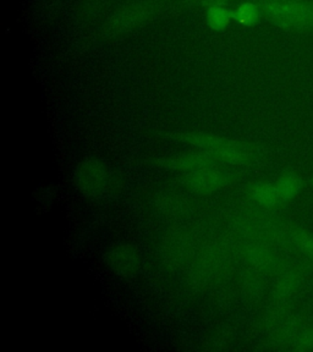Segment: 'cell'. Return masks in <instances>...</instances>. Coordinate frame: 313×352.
I'll return each mask as SVG.
<instances>
[{"label": "cell", "mask_w": 313, "mask_h": 352, "mask_svg": "<svg viewBox=\"0 0 313 352\" xmlns=\"http://www.w3.org/2000/svg\"><path fill=\"white\" fill-rule=\"evenodd\" d=\"M182 186L193 192L211 195L226 188L231 182L230 173L215 166L182 174L179 179Z\"/></svg>", "instance_id": "cell-4"}, {"label": "cell", "mask_w": 313, "mask_h": 352, "mask_svg": "<svg viewBox=\"0 0 313 352\" xmlns=\"http://www.w3.org/2000/svg\"><path fill=\"white\" fill-rule=\"evenodd\" d=\"M261 12V6L252 1H245L233 11V19L244 26H252L259 22Z\"/></svg>", "instance_id": "cell-14"}, {"label": "cell", "mask_w": 313, "mask_h": 352, "mask_svg": "<svg viewBox=\"0 0 313 352\" xmlns=\"http://www.w3.org/2000/svg\"><path fill=\"white\" fill-rule=\"evenodd\" d=\"M261 10L278 28L294 31L313 28V0H263Z\"/></svg>", "instance_id": "cell-2"}, {"label": "cell", "mask_w": 313, "mask_h": 352, "mask_svg": "<svg viewBox=\"0 0 313 352\" xmlns=\"http://www.w3.org/2000/svg\"><path fill=\"white\" fill-rule=\"evenodd\" d=\"M217 164L218 162L213 158V155L196 148L193 151L168 155V157H162L160 160H155V165L160 169L177 171L182 174L193 173V171L215 166Z\"/></svg>", "instance_id": "cell-5"}, {"label": "cell", "mask_w": 313, "mask_h": 352, "mask_svg": "<svg viewBox=\"0 0 313 352\" xmlns=\"http://www.w3.org/2000/svg\"><path fill=\"white\" fill-rule=\"evenodd\" d=\"M154 8L149 3H138L121 9L110 19V32L120 33L136 28L140 23L146 21L153 12Z\"/></svg>", "instance_id": "cell-7"}, {"label": "cell", "mask_w": 313, "mask_h": 352, "mask_svg": "<svg viewBox=\"0 0 313 352\" xmlns=\"http://www.w3.org/2000/svg\"><path fill=\"white\" fill-rule=\"evenodd\" d=\"M248 197L262 208L277 209L283 204L281 196L275 187V184L267 182H259L251 184L248 187Z\"/></svg>", "instance_id": "cell-11"}, {"label": "cell", "mask_w": 313, "mask_h": 352, "mask_svg": "<svg viewBox=\"0 0 313 352\" xmlns=\"http://www.w3.org/2000/svg\"><path fill=\"white\" fill-rule=\"evenodd\" d=\"M175 138L187 146L213 155L218 163L233 166H246L252 164L256 160V149L252 144L220 138L211 132H179L175 133Z\"/></svg>", "instance_id": "cell-1"}, {"label": "cell", "mask_w": 313, "mask_h": 352, "mask_svg": "<svg viewBox=\"0 0 313 352\" xmlns=\"http://www.w3.org/2000/svg\"><path fill=\"white\" fill-rule=\"evenodd\" d=\"M105 263L113 273L129 278L138 273L140 256L138 250L130 243H116L105 253Z\"/></svg>", "instance_id": "cell-6"}, {"label": "cell", "mask_w": 313, "mask_h": 352, "mask_svg": "<svg viewBox=\"0 0 313 352\" xmlns=\"http://www.w3.org/2000/svg\"><path fill=\"white\" fill-rule=\"evenodd\" d=\"M202 4H207L208 6H222L223 3H226V0H197Z\"/></svg>", "instance_id": "cell-16"}, {"label": "cell", "mask_w": 313, "mask_h": 352, "mask_svg": "<svg viewBox=\"0 0 313 352\" xmlns=\"http://www.w3.org/2000/svg\"><path fill=\"white\" fill-rule=\"evenodd\" d=\"M274 184L283 204L292 201L303 188V176L295 171L283 173Z\"/></svg>", "instance_id": "cell-12"}, {"label": "cell", "mask_w": 313, "mask_h": 352, "mask_svg": "<svg viewBox=\"0 0 313 352\" xmlns=\"http://www.w3.org/2000/svg\"><path fill=\"white\" fill-rule=\"evenodd\" d=\"M246 257L250 264L255 268L264 272L281 270L285 264L281 263V258L277 253L263 243H252L246 250Z\"/></svg>", "instance_id": "cell-9"}, {"label": "cell", "mask_w": 313, "mask_h": 352, "mask_svg": "<svg viewBox=\"0 0 313 352\" xmlns=\"http://www.w3.org/2000/svg\"><path fill=\"white\" fill-rule=\"evenodd\" d=\"M74 182L77 190L89 198L103 197L119 186L118 176L96 158H88L77 164Z\"/></svg>", "instance_id": "cell-3"}, {"label": "cell", "mask_w": 313, "mask_h": 352, "mask_svg": "<svg viewBox=\"0 0 313 352\" xmlns=\"http://www.w3.org/2000/svg\"><path fill=\"white\" fill-rule=\"evenodd\" d=\"M278 234L290 243L292 248L313 261V234L303 228L290 224H281Z\"/></svg>", "instance_id": "cell-10"}, {"label": "cell", "mask_w": 313, "mask_h": 352, "mask_svg": "<svg viewBox=\"0 0 313 352\" xmlns=\"http://www.w3.org/2000/svg\"><path fill=\"white\" fill-rule=\"evenodd\" d=\"M292 344H294L295 350H299V351H312L313 325L300 330Z\"/></svg>", "instance_id": "cell-15"}, {"label": "cell", "mask_w": 313, "mask_h": 352, "mask_svg": "<svg viewBox=\"0 0 313 352\" xmlns=\"http://www.w3.org/2000/svg\"><path fill=\"white\" fill-rule=\"evenodd\" d=\"M233 19V11L226 9L223 6H209L206 14L207 25L215 31L226 30Z\"/></svg>", "instance_id": "cell-13"}, {"label": "cell", "mask_w": 313, "mask_h": 352, "mask_svg": "<svg viewBox=\"0 0 313 352\" xmlns=\"http://www.w3.org/2000/svg\"><path fill=\"white\" fill-rule=\"evenodd\" d=\"M310 270V263L299 262V263L285 265L281 270V275L275 285L274 296L278 302H285L290 298L292 294L296 292L297 287Z\"/></svg>", "instance_id": "cell-8"}]
</instances>
